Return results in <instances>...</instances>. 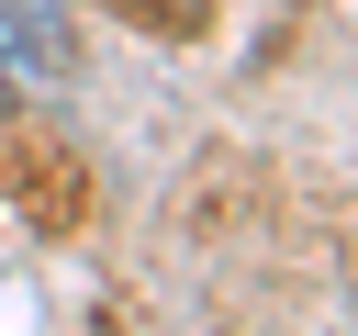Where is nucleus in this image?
Segmentation results:
<instances>
[{"label":"nucleus","mask_w":358,"mask_h":336,"mask_svg":"<svg viewBox=\"0 0 358 336\" xmlns=\"http://www.w3.org/2000/svg\"><path fill=\"white\" fill-rule=\"evenodd\" d=\"M67 78V11L56 0H0V101Z\"/></svg>","instance_id":"1"}]
</instances>
